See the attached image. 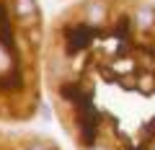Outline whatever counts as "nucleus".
I'll return each mask as SVG.
<instances>
[{
	"mask_svg": "<svg viewBox=\"0 0 155 150\" xmlns=\"http://www.w3.org/2000/svg\"><path fill=\"white\" fill-rule=\"evenodd\" d=\"M44 91L72 150H155V0H72L47 26Z\"/></svg>",
	"mask_w": 155,
	"mask_h": 150,
	"instance_id": "1",
	"label": "nucleus"
},
{
	"mask_svg": "<svg viewBox=\"0 0 155 150\" xmlns=\"http://www.w3.org/2000/svg\"><path fill=\"white\" fill-rule=\"evenodd\" d=\"M0 150H62V148L49 135L0 127Z\"/></svg>",
	"mask_w": 155,
	"mask_h": 150,
	"instance_id": "3",
	"label": "nucleus"
},
{
	"mask_svg": "<svg viewBox=\"0 0 155 150\" xmlns=\"http://www.w3.org/2000/svg\"><path fill=\"white\" fill-rule=\"evenodd\" d=\"M44 49L47 23L39 0H0V124L36 119Z\"/></svg>",
	"mask_w": 155,
	"mask_h": 150,
	"instance_id": "2",
	"label": "nucleus"
}]
</instances>
